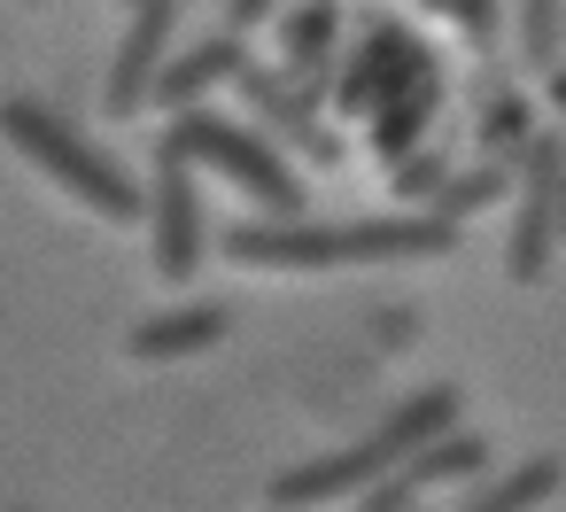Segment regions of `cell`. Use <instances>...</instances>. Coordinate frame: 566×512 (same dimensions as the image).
Wrapping results in <instances>:
<instances>
[{"label":"cell","mask_w":566,"mask_h":512,"mask_svg":"<svg viewBox=\"0 0 566 512\" xmlns=\"http://www.w3.org/2000/svg\"><path fill=\"white\" fill-rule=\"evenodd\" d=\"M0 140H9L24 164H40L63 195H78L86 210H102V218H117V226L140 218V187H133L94 140H78L48 102H0Z\"/></svg>","instance_id":"cell-3"},{"label":"cell","mask_w":566,"mask_h":512,"mask_svg":"<svg viewBox=\"0 0 566 512\" xmlns=\"http://www.w3.org/2000/svg\"><path fill=\"white\" fill-rule=\"evenodd\" d=\"M156 164H179V171H218L233 179L264 218H303V187L287 171L280 148H264L249 125L233 117H210V109H179L164 133H156Z\"/></svg>","instance_id":"cell-2"},{"label":"cell","mask_w":566,"mask_h":512,"mask_svg":"<svg viewBox=\"0 0 566 512\" xmlns=\"http://www.w3.org/2000/svg\"><path fill=\"white\" fill-rule=\"evenodd\" d=\"M241 63H249V55H241V40H233V32H210V40H195V48L164 55V71H156V86H148V102H156L164 117L202 109V94H210V86H226Z\"/></svg>","instance_id":"cell-10"},{"label":"cell","mask_w":566,"mask_h":512,"mask_svg":"<svg viewBox=\"0 0 566 512\" xmlns=\"http://www.w3.org/2000/svg\"><path fill=\"white\" fill-rule=\"evenodd\" d=\"M334 32H342V0H295V9L280 17V55H287V86L318 109V94H334Z\"/></svg>","instance_id":"cell-9"},{"label":"cell","mask_w":566,"mask_h":512,"mask_svg":"<svg viewBox=\"0 0 566 512\" xmlns=\"http://www.w3.org/2000/svg\"><path fill=\"white\" fill-rule=\"evenodd\" d=\"M496 195H512V171H504V164H473V171H458V179H442V187H434V210H427V218L458 226V218L489 210Z\"/></svg>","instance_id":"cell-15"},{"label":"cell","mask_w":566,"mask_h":512,"mask_svg":"<svg viewBox=\"0 0 566 512\" xmlns=\"http://www.w3.org/2000/svg\"><path fill=\"white\" fill-rule=\"evenodd\" d=\"M264 17H280V0H226V32L241 40L249 24H264Z\"/></svg>","instance_id":"cell-20"},{"label":"cell","mask_w":566,"mask_h":512,"mask_svg":"<svg viewBox=\"0 0 566 512\" xmlns=\"http://www.w3.org/2000/svg\"><path fill=\"white\" fill-rule=\"evenodd\" d=\"M171 32H179V0H133V32H125V48L109 63V86H102L109 117L148 109V86H156V71L171 55Z\"/></svg>","instance_id":"cell-7"},{"label":"cell","mask_w":566,"mask_h":512,"mask_svg":"<svg viewBox=\"0 0 566 512\" xmlns=\"http://www.w3.org/2000/svg\"><path fill=\"white\" fill-rule=\"evenodd\" d=\"M450 17H458V32H465L473 48L496 40V0H450Z\"/></svg>","instance_id":"cell-19"},{"label":"cell","mask_w":566,"mask_h":512,"mask_svg":"<svg viewBox=\"0 0 566 512\" xmlns=\"http://www.w3.org/2000/svg\"><path fill=\"white\" fill-rule=\"evenodd\" d=\"M535 140V125H527V102L520 94H489L481 102V164H504L512 171V156Z\"/></svg>","instance_id":"cell-16"},{"label":"cell","mask_w":566,"mask_h":512,"mask_svg":"<svg viewBox=\"0 0 566 512\" xmlns=\"http://www.w3.org/2000/svg\"><path fill=\"white\" fill-rule=\"evenodd\" d=\"M125 9H133V0H125Z\"/></svg>","instance_id":"cell-22"},{"label":"cell","mask_w":566,"mask_h":512,"mask_svg":"<svg viewBox=\"0 0 566 512\" xmlns=\"http://www.w3.org/2000/svg\"><path fill=\"white\" fill-rule=\"evenodd\" d=\"M140 210H148V233H156V272H164L171 288H187V280H195V264H202V249H210V226H202L195 171H179V164H156V187L140 195Z\"/></svg>","instance_id":"cell-5"},{"label":"cell","mask_w":566,"mask_h":512,"mask_svg":"<svg viewBox=\"0 0 566 512\" xmlns=\"http://www.w3.org/2000/svg\"><path fill=\"white\" fill-rule=\"evenodd\" d=\"M419 9H450V0H419Z\"/></svg>","instance_id":"cell-21"},{"label":"cell","mask_w":566,"mask_h":512,"mask_svg":"<svg viewBox=\"0 0 566 512\" xmlns=\"http://www.w3.org/2000/svg\"><path fill=\"white\" fill-rule=\"evenodd\" d=\"M512 171H520V226H512L504 272H512L520 288H535V280L551 272V249H558V140L535 133V140L512 156Z\"/></svg>","instance_id":"cell-4"},{"label":"cell","mask_w":566,"mask_h":512,"mask_svg":"<svg viewBox=\"0 0 566 512\" xmlns=\"http://www.w3.org/2000/svg\"><path fill=\"white\" fill-rule=\"evenodd\" d=\"M218 249L249 272H334V264H396V257H450L458 226L442 218H349V226H311V218H241L218 233Z\"/></svg>","instance_id":"cell-1"},{"label":"cell","mask_w":566,"mask_h":512,"mask_svg":"<svg viewBox=\"0 0 566 512\" xmlns=\"http://www.w3.org/2000/svg\"><path fill=\"white\" fill-rule=\"evenodd\" d=\"M218 342H226V311H218V303H179V311L140 318L125 349H133L140 365H179V357H202V349H218Z\"/></svg>","instance_id":"cell-11"},{"label":"cell","mask_w":566,"mask_h":512,"mask_svg":"<svg viewBox=\"0 0 566 512\" xmlns=\"http://www.w3.org/2000/svg\"><path fill=\"white\" fill-rule=\"evenodd\" d=\"M427 109H434V79H427V71L403 79L396 94H380V102H373V156H380V164H403V156L427 140V133H419Z\"/></svg>","instance_id":"cell-13"},{"label":"cell","mask_w":566,"mask_h":512,"mask_svg":"<svg viewBox=\"0 0 566 512\" xmlns=\"http://www.w3.org/2000/svg\"><path fill=\"white\" fill-rule=\"evenodd\" d=\"M450 171H442V156L434 148H411L403 164H396V195H427V187H442Z\"/></svg>","instance_id":"cell-18"},{"label":"cell","mask_w":566,"mask_h":512,"mask_svg":"<svg viewBox=\"0 0 566 512\" xmlns=\"http://www.w3.org/2000/svg\"><path fill=\"white\" fill-rule=\"evenodd\" d=\"M558 0H520V55H527V71H551L558 63Z\"/></svg>","instance_id":"cell-17"},{"label":"cell","mask_w":566,"mask_h":512,"mask_svg":"<svg viewBox=\"0 0 566 512\" xmlns=\"http://www.w3.org/2000/svg\"><path fill=\"white\" fill-rule=\"evenodd\" d=\"M233 86H241V102L256 109V140H264V148H280V140H287V148H303V156H318V164H334V156H342V140H334V133H318V109H311L280 71L241 63V71H233Z\"/></svg>","instance_id":"cell-8"},{"label":"cell","mask_w":566,"mask_h":512,"mask_svg":"<svg viewBox=\"0 0 566 512\" xmlns=\"http://www.w3.org/2000/svg\"><path fill=\"white\" fill-rule=\"evenodd\" d=\"M481 466H489V442H481V435H465V427H450L442 442H427L419 458H403V466H396L388 481H396L403 497H427V489H450V481H473Z\"/></svg>","instance_id":"cell-12"},{"label":"cell","mask_w":566,"mask_h":512,"mask_svg":"<svg viewBox=\"0 0 566 512\" xmlns=\"http://www.w3.org/2000/svg\"><path fill=\"white\" fill-rule=\"evenodd\" d=\"M551 489H558V458H527V466H512L504 481L473 489V504H458V512H535Z\"/></svg>","instance_id":"cell-14"},{"label":"cell","mask_w":566,"mask_h":512,"mask_svg":"<svg viewBox=\"0 0 566 512\" xmlns=\"http://www.w3.org/2000/svg\"><path fill=\"white\" fill-rule=\"evenodd\" d=\"M396 466L380 458V442L365 435V442H349V450H334V458H311V466H287V473H272V489H264V512H303V504H334V497H365L373 481H388Z\"/></svg>","instance_id":"cell-6"}]
</instances>
